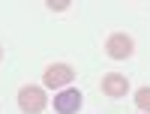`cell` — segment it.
Returning <instances> with one entry per match:
<instances>
[{"label": "cell", "instance_id": "cell-1", "mask_svg": "<svg viewBox=\"0 0 150 114\" xmlns=\"http://www.w3.org/2000/svg\"><path fill=\"white\" fill-rule=\"evenodd\" d=\"M18 108L24 114H39L45 111V93H42V87H21L18 90Z\"/></svg>", "mask_w": 150, "mask_h": 114}, {"label": "cell", "instance_id": "cell-2", "mask_svg": "<svg viewBox=\"0 0 150 114\" xmlns=\"http://www.w3.org/2000/svg\"><path fill=\"white\" fill-rule=\"evenodd\" d=\"M72 78H75V69L66 66V63H51V66L45 69V75H42V81H45L48 87H63V84H69Z\"/></svg>", "mask_w": 150, "mask_h": 114}, {"label": "cell", "instance_id": "cell-6", "mask_svg": "<svg viewBox=\"0 0 150 114\" xmlns=\"http://www.w3.org/2000/svg\"><path fill=\"white\" fill-rule=\"evenodd\" d=\"M135 102H138V108L144 114H150V87H141V90L135 93Z\"/></svg>", "mask_w": 150, "mask_h": 114}, {"label": "cell", "instance_id": "cell-8", "mask_svg": "<svg viewBox=\"0 0 150 114\" xmlns=\"http://www.w3.org/2000/svg\"><path fill=\"white\" fill-rule=\"evenodd\" d=\"M0 60H3V48H0Z\"/></svg>", "mask_w": 150, "mask_h": 114}, {"label": "cell", "instance_id": "cell-7", "mask_svg": "<svg viewBox=\"0 0 150 114\" xmlns=\"http://www.w3.org/2000/svg\"><path fill=\"white\" fill-rule=\"evenodd\" d=\"M69 6V0H51V3H48V9H54V12H63Z\"/></svg>", "mask_w": 150, "mask_h": 114}, {"label": "cell", "instance_id": "cell-3", "mask_svg": "<svg viewBox=\"0 0 150 114\" xmlns=\"http://www.w3.org/2000/svg\"><path fill=\"white\" fill-rule=\"evenodd\" d=\"M132 39L126 33H114V36H108V42H105V51H108V57H114V60H126L129 54H132Z\"/></svg>", "mask_w": 150, "mask_h": 114}, {"label": "cell", "instance_id": "cell-5", "mask_svg": "<svg viewBox=\"0 0 150 114\" xmlns=\"http://www.w3.org/2000/svg\"><path fill=\"white\" fill-rule=\"evenodd\" d=\"M126 90H129V81L123 78V75H117V72H108L105 78H102V93H105V96H111V99H120V96H126Z\"/></svg>", "mask_w": 150, "mask_h": 114}, {"label": "cell", "instance_id": "cell-4", "mask_svg": "<svg viewBox=\"0 0 150 114\" xmlns=\"http://www.w3.org/2000/svg\"><path fill=\"white\" fill-rule=\"evenodd\" d=\"M78 108H81V93L78 90H60L57 96H54V111L57 114H78Z\"/></svg>", "mask_w": 150, "mask_h": 114}]
</instances>
